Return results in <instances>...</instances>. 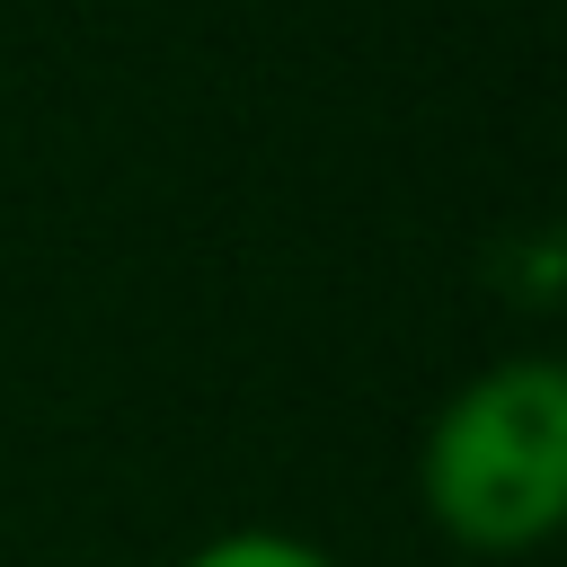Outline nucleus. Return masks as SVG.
Returning a JSON list of instances; mask_svg holds the SVG:
<instances>
[{
	"label": "nucleus",
	"mask_w": 567,
	"mask_h": 567,
	"mask_svg": "<svg viewBox=\"0 0 567 567\" xmlns=\"http://www.w3.org/2000/svg\"><path fill=\"white\" fill-rule=\"evenodd\" d=\"M416 505L470 558H532L567 523V372L496 354L416 434Z\"/></svg>",
	"instance_id": "f257e3e1"
},
{
	"label": "nucleus",
	"mask_w": 567,
	"mask_h": 567,
	"mask_svg": "<svg viewBox=\"0 0 567 567\" xmlns=\"http://www.w3.org/2000/svg\"><path fill=\"white\" fill-rule=\"evenodd\" d=\"M177 567H337L319 540H301V532H284V523H230V532H213V540H195Z\"/></svg>",
	"instance_id": "f03ea898"
}]
</instances>
